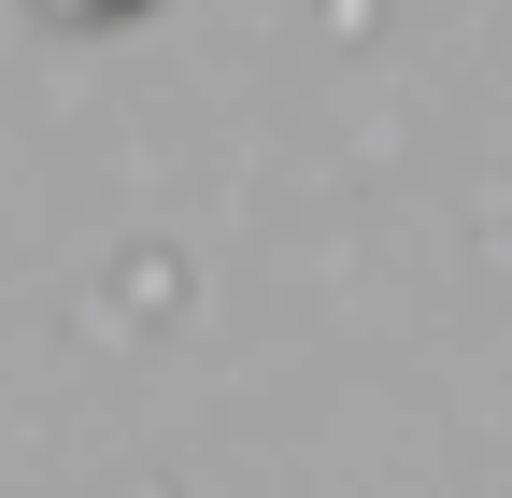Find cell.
Returning <instances> with one entry per match:
<instances>
[{
    "instance_id": "cell-1",
    "label": "cell",
    "mask_w": 512,
    "mask_h": 498,
    "mask_svg": "<svg viewBox=\"0 0 512 498\" xmlns=\"http://www.w3.org/2000/svg\"><path fill=\"white\" fill-rule=\"evenodd\" d=\"M86 15H100V0H86Z\"/></svg>"
}]
</instances>
